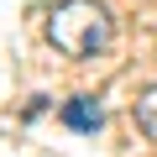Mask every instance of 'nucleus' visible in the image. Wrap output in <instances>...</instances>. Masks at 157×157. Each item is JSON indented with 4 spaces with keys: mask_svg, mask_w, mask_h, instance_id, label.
Here are the masks:
<instances>
[{
    "mask_svg": "<svg viewBox=\"0 0 157 157\" xmlns=\"http://www.w3.org/2000/svg\"><path fill=\"white\" fill-rule=\"evenodd\" d=\"M115 37V21L100 0H58L47 11V42L63 58H94Z\"/></svg>",
    "mask_w": 157,
    "mask_h": 157,
    "instance_id": "1",
    "label": "nucleus"
},
{
    "mask_svg": "<svg viewBox=\"0 0 157 157\" xmlns=\"http://www.w3.org/2000/svg\"><path fill=\"white\" fill-rule=\"evenodd\" d=\"M63 126H68V131H78V136L100 131V126H105V110H100V100H94V94H73V100L63 105Z\"/></svg>",
    "mask_w": 157,
    "mask_h": 157,
    "instance_id": "2",
    "label": "nucleus"
},
{
    "mask_svg": "<svg viewBox=\"0 0 157 157\" xmlns=\"http://www.w3.org/2000/svg\"><path fill=\"white\" fill-rule=\"evenodd\" d=\"M136 126H141L147 141H157V84H147L136 94Z\"/></svg>",
    "mask_w": 157,
    "mask_h": 157,
    "instance_id": "3",
    "label": "nucleus"
}]
</instances>
